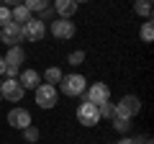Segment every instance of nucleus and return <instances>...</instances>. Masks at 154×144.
Masks as SVG:
<instances>
[{
	"label": "nucleus",
	"mask_w": 154,
	"mask_h": 144,
	"mask_svg": "<svg viewBox=\"0 0 154 144\" xmlns=\"http://www.w3.org/2000/svg\"><path fill=\"white\" fill-rule=\"evenodd\" d=\"M23 5L31 13H41V11H46V8L51 5V0H23Z\"/></svg>",
	"instance_id": "a211bd4d"
},
{
	"label": "nucleus",
	"mask_w": 154,
	"mask_h": 144,
	"mask_svg": "<svg viewBox=\"0 0 154 144\" xmlns=\"http://www.w3.org/2000/svg\"><path fill=\"white\" fill-rule=\"evenodd\" d=\"M134 13L149 21V18H152V0H136V3H134Z\"/></svg>",
	"instance_id": "2eb2a0df"
},
{
	"label": "nucleus",
	"mask_w": 154,
	"mask_h": 144,
	"mask_svg": "<svg viewBox=\"0 0 154 144\" xmlns=\"http://www.w3.org/2000/svg\"><path fill=\"white\" fill-rule=\"evenodd\" d=\"M23 0H0V5H5V8H16V5H21Z\"/></svg>",
	"instance_id": "393cba45"
},
{
	"label": "nucleus",
	"mask_w": 154,
	"mask_h": 144,
	"mask_svg": "<svg viewBox=\"0 0 154 144\" xmlns=\"http://www.w3.org/2000/svg\"><path fill=\"white\" fill-rule=\"evenodd\" d=\"M139 36H141L144 44H152V39H154V26H152V21H144V26L139 28Z\"/></svg>",
	"instance_id": "6ab92c4d"
},
{
	"label": "nucleus",
	"mask_w": 154,
	"mask_h": 144,
	"mask_svg": "<svg viewBox=\"0 0 154 144\" xmlns=\"http://www.w3.org/2000/svg\"><path fill=\"white\" fill-rule=\"evenodd\" d=\"M36 105L38 108H44V111H49V108H54L57 103H59V93H57V85H49V83H41L36 90Z\"/></svg>",
	"instance_id": "f257e3e1"
},
{
	"label": "nucleus",
	"mask_w": 154,
	"mask_h": 144,
	"mask_svg": "<svg viewBox=\"0 0 154 144\" xmlns=\"http://www.w3.org/2000/svg\"><path fill=\"white\" fill-rule=\"evenodd\" d=\"M77 121L82 124V126H95V124L100 121L98 105H95V103H88V100H82V103H80V108H77Z\"/></svg>",
	"instance_id": "1a4fd4ad"
},
{
	"label": "nucleus",
	"mask_w": 154,
	"mask_h": 144,
	"mask_svg": "<svg viewBox=\"0 0 154 144\" xmlns=\"http://www.w3.org/2000/svg\"><path fill=\"white\" fill-rule=\"evenodd\" d=\"M46 31H51L54 33V39H62V41H67V39H72L75 36V21L72 18H59V21H51V26L46 28Z\"/></svg>",
	"instance_id": "6e6552de"
},
{
	"label": "nucleus",
	"mask_w": 154,
	"mask_h": 144,
	"mask_svg": "<svg viewBox=\"0 0 154 144\" xmlns=\"http://www.w3.org/2000/svg\"><path fill=\"white\" fill-rule=\"evenodd\" d=\"M8 124H11L13 129H18V131H23L26 126H31V113L26 111V108H11L8 111Z\"/></svg>",
	"instance_id": "9b49d317"
},
{
	"label": "nucleus",
	"mask_w": 154,
	"mask_h": 144,
	"mask_svg": "<svg viewBox=\"0 0 154 144\" xmlns=\"http://www.w3.org/2000/svg\"><path fill=\"white\" fill-rule=\"evenodd\" d=\"M0 41L5 46H18V41H23L21 39V26L13 23V21H8L5 26L0 28Z\"/></svg>",
	"instance_id": "9d476101"
},
{
	"label": "nucleus",
	"mask_w": 154,
	"mask_h": 144,
	"mask_svg": "<svg viewBox=\"0 0 154 144\" xmlns=\"http://www.w3.org/2000/svg\"><path fill=\"white\" fill-rule=\"evenodd\" d=\"M62 77H64V72H62L59 67H49V70L44 72V83H49V85H59Z\"/></svg>",
	"instance_id": "dca6fc26"
},
{
	"label": "nucleus",
	"mask_w": 154,
	"mask_h": 144,
	"mask_svg": "<svg viewBox=\"0 0 154 144\" xmlns=\"http://www.w3.org/2000/svg\"><path fill=\"white\" fill-rule=\"evenodd\" d=\"M23 95H26V90H23V85L18 83V77H5V80H3L0 98H5L8 103H21Z\"/></svg>",
	"instance_id": "39448f33"
},
{
	"label": "nucleus",
	"mask_w": 154,
	"mask_h": 144,
	"mask_svg": "<svg viewBox=\"0 0 154 144\" xmlns=\"http://www.w3.org/2000/svg\"><path fill=\"white\" fill-rule=\"evenodd\" d=\"M85 88H88V80H85L82 75H64V77L59 80V93L62 95H69V98L82 95Z\"/></svg>",
	"instance_id": "f03ea898"
},
{
	"label": "nucleus",
	"mask_w": 154,
	"mask_h": 144,
	"mask_svg": "<svg viewBox=\"0 0 154 144\" xmlns=\"http://www.w3.org/2000/svg\"><path fill=\"white\" fill-rule=\"evenodd\" d=\"M0 88H3V80H0Z\"/></svg>",
	"instance_id": "c85d7f7f"
},
{
	"label": "nucleus",
	"mask_w": 154,
	"mask_h": 144,
	"mask_svg": "<svg viewBox=\"0 0 154 144\" xmlns=\"http://www.w3.org/2000/svg\"><path fill=\"white\" fill-rule=\"evenodd\" d=\"M110 124H113V129H116L118 134H128V131H131V118L113 116V118H110Z\"/></svg>",
	"instance_id": "f3484780"
},
{
	"label": "nucleus",
	"mask_w": 154,
	"mask_h": 144,
	"mask_svg": "<svg viewBox=\"0 0 154 144\" xmlns=\"http://www.w3.org/2000/svg\"><path fill=\"white\" fill-rule=\"evenodd\" d=\"M44 36H46V23L38 21L36 16L21 26V39H23V41H41Z\"/></svg>",
	"instance_id": "20e7f679"
},
{
	"label": "nucleus",
	"mask_w": 154,
	"mask_h": 144,
	"mask_svg": "<svg viewBox=\"0 0 154 144\" xmlns=\"http://www.w3.org/2000/svg\"><path fill=\"white\" fill-rule=\"evenodd\" d=\"M144 139H146V136H136V139L123 136V139H118V144H144Z\"/></svg>",
	"instance_id": "b1692460"
},
{
	"label": "nucleus",
	"mask_w": 154,
	"mask_h": 144,
	"mask_svg": "<svg viewBox=\"0 0 154 144\" xmlns=\"http://www.w3.org/2000/svg\"><path fill=\"white\" fill-rule=\"evenodd\" d=\"M85 62V52L82 49H77V52H72L69 57H67V64H72V67H77V64H82Z\"/></svg>",
	"instance_id": "4be33fe9"
},
{
	"label": "nucleus",
	"mask_w": 154,
	"mask_h": 144,
	"mask_svg": "<svg viewBox=\"0 0 154 144\" xmlns=\"http://www.w3.org/2000/svg\"><path fill=\"white\" fill-rule=\"evenodd\" d=\"M3 59H5V75L8 77H18V72H21L23 62H26V52L21 46H8V54Z\"/></svg>",
	"instance_id": "7ed1b4c3"
},
{
	"label": "nucleus",
	"mask_w": 154,
	"mask_h": 144,
	"mask_svg": "<svg viewBox=\"0 0 154 144\" xmlns=\"http://www.w3.org/2000/svg\"><path fill=\"white\" fill-rule=\"evenodd\" d=\"M3 75H5V59L0 57V77H3Z\"/></svg>",
	"instance_id": "a878e982"
},
{
	"label": "nucleus",
	"mask_w": 154,
	"mask_h": 144,
	"mask_svg": "<svg viewBox=\"0 0 154 144\" xmlns=\"http://www.w3.org/2000/svg\"><path fill=\"white\" fill-rule=\"evenodd\" d=\"M8 21H11V8H5V5H0V28L5 26Z\"/></svg>",
	"instance_id": "5701e85b"
},
{
	"label": "nucleus",
	"mask_w": 154,
	"mask_h": 144,
	"mask_svg": "<svg viewBox=\"0 0 154 144\" xmlns=\"http://www.w3.org/2000/svg\"><path fill=\"white\" fill-rule=\"evenodd\" d=\"M38 136H41V131H38V129L33 126V124H31V126H26V129H23V139H26L28 144H36V142H38Z\"/></svg>",
	"instance_id": "412c9836"
},
{
	"label": "nucleus",
	"mask_w": 154,
	"mask_h": 144,
	"mask_svg": "<svg viewBox=\"0 0 154 144\" xmlns=\"http://www.w3.org/2000/svg\"><path fill=\"white\" fill-rule=\"evenodd\" d=\"M31 18H33V13L28 11L23 3H21V5H16V8H11V21H13V23H18V26H23V23L31 21Z\"/></svg>",
	"instance_id": "4468645a"
},
{
	"label": "nucleus",
	"mask_w": 154,
	"mask_h": 144,
	"mask_svg": "<svg viewBox=\"0 0 154 144\" xmlns=\"http://www.w3.org/2000/svg\"><path fill=\"white\" fill-rule=\"evenodd\" d=\"M144 144H152V139H144Z\"/></svg>",
	"instance_id": "cd10ccee"
},
{
	"label": "nucleus",
	"mask_w": 154,
	"mask_h": 144,
	"mask_svg": "<svg viewBox=\"0 0 154 144\" xmlns=\"http://www.w3.org/2000/svg\"><path fill=\"white\" fill-rule=\"evenodd\" d=\"M116 105V116H121V118H134L139 111H141V100H139V95H123Z\"/></svg>",
	"instance_id": "423d86ee"
},
{
	"label": "nucleus",
	"mask_w": 154,
	"mask_h": 144,
	"mask_svg": "<svg viewBox=\"0 0 154 144\" xmlns=\"http://www.w3.org/2000/svg\"><path fill=\"white\" fill-rule=\"evenodd\" d=\"M98 113H100V118H113L116 116V105L110 100H105V103L98 105Z\"/></svg>",
	"instance_id": "aec40b11"
},
{
	"label": "nucleus",
	"mask_w": 154,
	"mask_h": 144,
	"mask_svg": "<svg viewBox=\"0 0 154 144\" xmlns=\"http://www.w3.org/2000/svg\"><path fill=\"white\" fill-rule=\"evenodd\" d=\"M18 83L23 85V90H36L41 85V75L36 70H21L18 72Z\"/></svg>",
	"instance_id": "f8f14e48"
},
{
	"label": "nucleus",
	"mask_w": 154,
	"mask_h": 144,
	"mask_svg": "<svg viewBox=\"0 0 154 144\" xmlns=\"http://www.w3.org/2000/svg\"><path fill=\"white\" fill-rule=\"evenodd\" d=\"M75 3H77V5H80V3H88V0H75Z\"/></svg>",
	"instance_id": "bb28decb"
},
{
	"label": "nucleus",
	"mask_w": 154,
	"mask_h": 144,
	"mask_svg": "<svg viewBox=\"0 0 154 144\" xmlns=\"http://www.w3.org/2000/svg\"><path fill=\"white\" fill-rule=\"evenodd\" d=\"M85 100L88 103H95V105H100V103H105V100H110V88L105 83H90L88 88H85Z\"/></svg>",
	"instance_id": "0eeeda50"
},
{
	"label": "nucleus",
	"mask_w": 154,
	"mask_h": 144,
	"mask_svg": "<svg viewBox=\"0 0 154 144\" xmlns=\"http://www.w3.org/2000/svg\"><path fill=\"white\" fill-rule=\"evenodd\" d=\"M54 3V13L59 18H72L75 16V11H77V3L75 0H51Z\"/></svg>",
	"instance_id": "ddd939ff"
}]
</instances>
